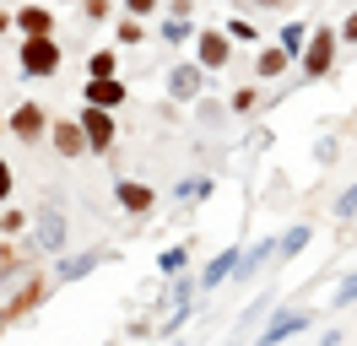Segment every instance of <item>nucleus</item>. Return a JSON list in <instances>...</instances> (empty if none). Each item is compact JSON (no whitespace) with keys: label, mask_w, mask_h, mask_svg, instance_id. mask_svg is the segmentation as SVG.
<instances>
[{"label":"nucleus","mask_w":357,"mask_h":346,"mask_svg":"<svg viewBox=\"0 0 357 346\" xmlns=\"http://www.w3.org/2000/svg\"><path fill=\"white\" fill-rule=\"evenodd\" d=\"M162 11H178V17H195V0H168Z\"/></svg>","instance_id":"obj_34"},{"label":"nucleus","mask_w":357,"mask_h":346,"mask_svg":"<svg viewBox=\"0 0 357 346\" xmlns=\"http://www.w3.org/2000/svg\"><path fill=\"white\" fill-rule=\"evenodd\" d=\"M6 33H17V17H11V11L0 6V38H6Z\"/></svg>","instance_id":"obj_35"},{"label":"nucleus","mask_w":357,"mask_h":346,"mask_svg":"<svg viewBox=\"0 0 357 346\" xmlns=\"http://www.w3.org/2000/svg\"><path fill=\"white\" fill-rule=\"evenodd\" d=\"M0 336H6V319H0Z\"/></svg>","instance_id":"obj_37"},{"label":"nucleus","mask_w":357,"mask_h":346,"mask_svg":"<svg viewBox=\"0 0 357 346\" xmlns=\"http://www.w3.org/2000/svg\"><path fill=\"white\" fill-rule=\"evenodd\" d=\"M6 135H17L22 146H38V141L49 135V114H44V103L22 98V103L11 108V119H6Z\"/></svg>","instance_id":"obj_5"},{"label":"nucleus","mask_w":357,"mask_h":346,"mask_svg":"<svg viewBox=\"0 0 357 346\" xmlns=\"http://www.w3.org/2000/svg\"><path fill=\"white\" fill-rule=\"evenodd\" d=\"M352 211H357V184L341 190V200H335V216H352Z\"/></svg>","instance_id":"obj_33"},{"label":"nucleus","mask_w":357,"mask_h":346,"mask_svg":"<svg viewBox=\"0 0 357 346\" xmlns=\"http://www.w3.org/2000/svg\"><path fill=\"white\" fill-rule=\"evenodd\" d=\"M49 146L60 157H87V135H82L76 119H49Z\"/></svg>","instance_id":"obj_10"},{"label":"nucleus","mask_w":357,"mask_h":346,"mask_svg":"<svg viewBox=\"0 0 357 346\" xmlns=\"http://www.w3.org/2000/svg\"><path fill=\"white\" fill-rule=\"evenodd\" d=\"M49 292H54V276H44V271H27V276H17V292L6 298L0 319H6V324L27 319L33 308H44V303H49Z\"/></svg>","instance_id":"obj_3"},{"label":"nucleus","mask_w":357,"mask_h":346,"mask_svg":"<svg viewBox=\"0 0 357 346\" xmlns=\"http://www.w3.org/2000/svg\"><path fill=\"white\" fill-rule=\"evenodd\" d=\"M87 76H119V49H92L87 54Z\"/></svg>","instance_id":"obj_22"},{"label":"nucleus","mask_w":357,"mask_h":346,"mask_svg":"<svg viewBox=\"0 0 357 346\" xmlns=\"http://www.w3.org/2000/svg\"><path fill=\"white\" fill-rule=\"evenodd\" d=\"M162 43H195V22L190 17H178V11H168V17H162Z\"/></svg>","instance_id":"obj_17"},{"label":"nucleus","mask_w":357,"mask_h":346,"mask_svg":"<svg viewBox=\"0 0 357 346\" xmlns=\"http://www.w3.org/2000/svg\"><path fill=\"white\" fill-rule=\"evenodd\" d=\"M335 33H341V43H357V0H352V11L341 17V27H335Z\"/></svg>","instance_id":"obj_30"},{"label":"nucleus","mask_w":357,"mask_h":346,"mask_svg":"<svg viewBox=\"0 0 357 346\" xmlns=\"http://www.w3.org/2000/svg\"><path fill=\"white\" fill-rule=\"evenodd\" d=\"M125 98H130V86L119 76H87V86H82V103H98V108H125Z\"/></svg>","instance_id":"obj_9"},{"label":"nucleus","mask_w":357,"mask_h":346,"mask_svg":"<svg viewBox=\"0 0 357 346\" xmlns=\"http://www.w3.org/2000/svg\"><path fill=\"white\" fill-rule=\"evenodd\" d=\"M76 125H82V135H87V151H92V157H103V151H114V141H119V125H114V108L82 103V114H76Z\"/></svg>","instance_id":"obj_4"},{"label":"nucleus","mask_w":357,"mask_h":346,"mask_svg":"<svg viewBox=\"0 0 357 346\" xmlns=\"http://www.w3.org/2000/svg\"><path fill=\"white\" fill-rule=\"evenodd\" d=\"M119 6H125L130 17H157V11H162V0H119Z\"/></svg>","instance_id":"obj_29"},{"label":"nucleus","mask_w":357,"mask_h":346,"mask_svg":"<svg viewBox=\"0 0 357 346\" xmlns=\"http://www.w3.org/2000/svg\"><path fill=\"white\" fill-rule=\"evenodd\" d=\"M114 200H119V211L146 216V211L157 206V190L146 184V179H114Z\"/></svg>","instance_id":"obj_8"},{"label":"nucleus","mask_w":357,"mask_h":346,"mask_svg":"<svg viewBox=\"0 0 357 346\" xmlns=\"http://www.w3.org/2000/svg\"><path fill=\"white\" fill-rule=\"evenodd\" d=\"M195 60H201L206 70H227V60H233L227 27H195Z\"/></svg>","instance_id":"obj_6"},{"label":"nucleus","mask_w":357,"mask_h":346,"mask_svg":"<svg viewBox=\"0 0 357 346\" xmlns=\"http://www.w3.org/2000/svg\"><path fill=\"white\" fill-rule=\"evenodd\" d=\"M303 243H309V227L298 222V227H292V233L282 238V243H276V260H292V255H298V249H303Z\"/></svg>","instance_id":"obj_25"},{"label":"nucleus","mask_w":357,"mask_h":346,"mask_svg":"<svg viewBox=\"0 0 357 346\" xmlns=\"http://www.w3.org/2000/svg\"><path fill=\"white\" fill-rule=\"evenodd\" d=\"M222 27H227V38H233V43H255V38H260V33H255V22H249V17H227Z\"/></svg>","instance_id":"obj_26"},{"label":"nucleus","mask_w":357,"mask_h":346,"mask_svg":"<svg viewBox=\"0 0 357 346\" xmlns=\"http://www.w3.org/2000/svg\"><path fill=\"white\" fill-rule=\"evenodd\" d=\"M298 330H309V314H276V319L266 324V341H287V336H298Z\"/></svg>","instance_id":"obj_15"},{"label":"nucleus","mask_w":357,"mask_h":346,"mask_svg":"<svg viewBox=\"0 0 357 346\" xmlns=\"http://www.w3.org/2000/svg\"><path fill=\"white\" fill-rule=\"evenodd\" d=\"M17 17V33L33 38V33H54V6H22V11H11Z\"/></svg>","instance_id":"obj_13"},{"label":"nucleus","mask_w":357,"mask_h":346,"mask_svg":"<svg viewBox=\"0 0 357 346\" xmlns=\"http://www.w3.org/2000/svg\"><path fill=\"white\" fill-rule=\"evenodd\" d=\"M17 276H27V265H22V255L11 249V243H0V281H17Z\"/></svg>","instance_id":"obj_23"},{"label":"nucleus","mask_w":357,"mask_h":346,"mask_svg":"<svg viewBox=\"0 0 357 346\" xmlns=\"http://www.w3.org/2000/svg\"><path fill=\"white\" fill-rule=\"evenodd\" d=\"M0 135H6V125H0Z\"/></svg>","instance_id":"obj_38"},{"label":"nucleus","mask_w":357,"mask_h":346,"mask_svg":"<svg viewBox=\"0 0 357 346\" xmlns=\"http://www.w3.org/2000/svg\"><path fill=\"white\" fill-rule=\"evenodd\" d=\"M17 65H22V76H33V82H49V76H60L66 54H60L54 33H33V38H22V49H17Z\"/></svg>","instance_id":"obj_2"},{"label":"nucleus","mask_w":357,"mask_h":346,"mask_svg":"<svg viewBox=\"0 0 357 346\" xmlns=\"http://www.w3.org/2000/svg\"><path fill=\"white\" fill-rule=\"evenodd\" d=\"M227 108H233V114H255V108H260V86H233Z\"/></svg>","instance_id":"obj_24"},{"label":"nucleus","mask_w":357,"mask_h":346,"mask_svg":"<svg viewBox=\"0 0 357 346\" xmlns=\"http://www.w3.org/2000/svg\"><path fill=\"white\" fill-rule=\"evenodd\" d=\"M303 38H309V27H303V22H287V27H282V49H292V54L303 49Z\"/></svg>","instance_id":"obj_27"},{"label":"nucleus","mask_w":357,"mask_h":346,"mask_svg":"<svg viewBox=\"0 0 357 346\" xmlns=\"http://www.w3.org/2000/svg\"><path fill=\"white\" fill-rule=\"evenodd\" d=\"M249 6H260V11H282L287 0H249Z\"/></svg>","instance_id":"obj_36"},{"label":"nucleus","mask_w":357,"mask_h":346,"mask_svg":"<svg viewBox=\"0 0 357 346\" xmlns=\"http://www.w3.org/2000/svg\"><path fill=\"white\" fill-rule=\"evenodd\" d=\"M87 271H98V255H70V260H60V271H54V287H60V281L87 276Z\"/></svg>","instance_id":"obj_20"},{"label":"nucleus","mask_w":357,"mask_h":346,"mask_svg":"<svg viewBox=\"0 0 357 346\" xmlns=\"http://www.w3.org/2000/svg\"><path fill=\"white\" fill-rule=\"evenodd\" d=\"M292 65H298V54H292V49H282V43H266V49L255 54V76H260V82H276V76H287Z\"/></svg>","instance_id":"obj_11"},{"label":"nucleus","mask_w":357,"mask_h":346,"mask_svg":"<svg viewBox=\"0 0 357 346\" xmlns=\"http://www.w3.org/2000/svg\"><path fill=\"white\" fill-rule=\"evenodd\" d=\"M114 43H119V49H141V43H146V17H130V11H125V17L114 22Z\"/></svg>","instance_id":"obj_14"},{"label":"nucleus","mask_w":357,"mask_h":346,"mask_svg":"<svg viewBox=\"0 0 357 346\" xmlns=\"http://www.w3.org/2000/svg\"><path fill=\"white\" fill-rule=\"evenodd\" d=\"M82 17H87V22H109L114 17V0H82Z\"/></svg>","instance_id":"obj_28"},{"label":"nucleus","mask_w":357,"mask_h":346,"mask_svg":"<svg viewBox=\"0 0 357 346\" xmlns=\"http://www.w3.org/2000/svg\"><path fill=\"white\" fill-rule=\"evenodd\" d=\"M233 265H238V249H222V255H217V260H211V265H206L201 287H206V292H211L217 281H227V276H233Z\"/></svg>","instance_id":"obj_18"},{"label":"nucleus","mask_w":357,"mask_h":346,"mask_svg":"<svg viewBox=\"0 0 357 346\" xmlns=\"http://www.w3.org/2000/svg\"><path fill=\"white\" fill-rule=\"evenodd\" d=\"M206 76H211V70H206L201 60H178L174 70H168V98H174V103H195Z\"/></svg>","instance_id":"obj_7"},{"label":"nucleus","mask_w":357,"mask_h":346,"mask_svg":"<svg viewBox=\"0 0 357 346\" xmlns=\"http://www.w3.org/2000/svg\"><path fill=\"white\" fill-rule=\"evenodd\" d=\"M352 298H357V271H352L347 281H341V287H335V308H347Z\"/></svg>","instance_id":"obj_31"},{"label":"nucleus","mask_w":357,"mask_h":346,"mask_svg":"<svg viewBox=\"0 0 357 346\" xmlns=\"http://www.w3.org/2000/svg\"><path fill=\"white\" fill-rule=\"evenodd\" d=\"M27 227H33V216L6 200V206H0V238H17V233H27Z\"/></svg>","instance_id":"obj_19"},{"label":"nucleus","mask_w":357,"mask_h":346,"mask_svg":"<svg viewBox=\"0 0 357 346\" xmlns=\"http://www.w3.org/2000/svg\"><path fill=\"white\" fill-rule=\"evenodd\" d=\"M266 260H276V243H271V238H266V243H255L249 255L238 249V265H233V276H255V271H260Z\"/></svg>","instance_id":"obj_16"},{"label":"nucleus","mask_w":357,"mask_h":346,"mask_svg":"<svg viewBox=\"0 0 357 346\" xmlns=\"http://www.w3.org/2000/svg\"><path fill=\"white\" fill-rule=\"evenodd\" d=\"M335 54H341V33H335L331 22H319L309 38H303V49H298V70H303V82H325L335 70Z\"/></svg>","instance_id":"obj_1"},{"label":"nucleus","mask_w":357,"mask_h":346,"mask_svg":"<svg viewBox=\"0 0 357 346\" xmlns=\"http://www.w3.org/2000/svg\"><path fill=\"white\" fill-rule=\"evenodd\" d=\"M11 184H17V173H11V163H6V157H0V206H6V200H11Z\"/></svg>","instance_id":"obj_32"},{"label":"nucleus","mask_w":357,"mask_h":346,"mask_svg":"<svg viewBox=\"0 0 357 346\" xmlns=\"http://www.w3.org/2000/svg\"><path fill=\"white\" fill-rule=\"evenodd\" d=\"M33 233H38V249H44V255H60V249H66V216L60 211L33 216Z\"/></svg>","instance_id":"obj_12"},{"label":"nucleus","mask_w":357,"mask_h":346,"mask_svg":"<svg viewBox=\"0 0 357 346\" xmlns=\"http://www.w3.org/2000/svg\"><path fill=\"white\" fill-rule=\"evenodd\" d=\"M157 271H162L168 281H174L178 271H190V249H184V243H174V249H162V255H157Z\"/></svg>","instance_id":"obj_21"}]
</instances>
